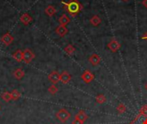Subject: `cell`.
Listing matches in <instances>:
<instances>
[{
    "label": "cell",
    "instance_id": "6da1fadb",
    "mask_svg": "<svg viewBox=\"0 0 147 124\" xmlns=\"http://www.w3.org/2000/svg\"><path fill=\"white\" fill-rule=\"evenodd\" d=\"M64 9L71 16H76L82 10L83 5L78 0H69L68 2H62Z\"/></svg>",
    "mask_w": 147,
    "mask_h": 124
},
{
    "label": "cell",
    "instance_id": "7a4b0ae2",
    "mask_svg": "<svg viewBox=\"0 0 147 124\" xmlns=\"http://www.w3.org/2000/svg\"><path fill=\"white\" fill-rule=\"evenodd\" d=\"M55 116H56V118L59 122L65 123H66L70 119L71 113L67 110H65V109H60L59 110H58V112L56 113Z\"/></svg>",
    "mask_w": 147,
    "mask_h": 124
},
{
    "label": "cell",
    "instance_id": "3957f363",
    "mask_svg": "<svg viewBox=\"0 0 147 124\" xmlns=\"http://www.w3.org/2000/svg\"><path fill=\"white\" fill-rule=\"evenodd\" d=\"M34 54L30 49L26 48L24 51H22V59L25 63H30L34 59Z\"/></svg>",
    "mask_w": 147,
    "mask_h": 124
},
{
    "label": "cell",
    "instance_id": "277c9868",
    "mask_svg": "<svg viewBox=\"0 0 147 124\" xmlns=\"http://www.w3.org/2000/svg\"><path fill=\"white\" fill-rule=\"evenodd\" d=\"M107 47H108V48H109L111 52H113V53H116V52L121 48V43H119V42H118V41H117V40L113 39V40H111V41L108 43Z\"/></svg>",
    "mask_w": 147,
    "mask_h": 124
},
{
    "label": "cell",
    "instance_id": "5b68a950",
    "mask_svg": "<svg viewBox=\"0 0 147 124\" xmlns=\"http://www.w3.org/2000/svg\"><path fill=\"white\" fill-rule=\"evenodd\" d=\"M81 79L84 82H85L86 84H90V82L93 81L94 79V74L90 71V70H85L82 76H81Z\"/></svg>",
    "mask_w": 147,
    "mask_h": 124
},
{
    "label": "cell",
    "instance_id": "8992f818",
    "mask_svg": "<svg viewBox=\"0 0 147 124\" xmlns=\"http://www.w3.org/2000/svg\"><path fill=\"white\" fill-rule=\"evenodd\" d=\"M129 124H147V115L139 113L138 116L134 120H132Z\"/></svg>",
    "mask_w": 147,
    "mask_h": 124
},
{
    "label": "cell",
    "instance_id": "52a82bcc",
    "mask_svg": "<svg viewBox=\"0 0 147 124\" xmlns=\"http://www.w3.org/2000/svg\"><path fill=\"white\" fill-rule=\"evenodd\" d=\"M13 41H14V37L9 33H6L1 37V42L5 46H9Z\"/></svg>",
    "mask_w": 147,
    "mask_h": 124
},
{
    "label": "cell",
    "instance_id": "ba28073f",
    "mask_svg": "<svg viewBox=\"0 0 147 124\" xmlns=\"http://www.w3.org/2000/svg\"><path fill=\"white\" fill-rule=\"evenodd\" d=\"M48 79L53 83V85H56L58 82L60 81V74L57 71H53L48 75Z\"/></svg>",
    "mask_w": 147,
    "mask_h": 124
},
{
    "label": "cell",
    "instance_id": "9c48e42d",
    "mask_svg": "<svg viewBox=\"0 0 147 124\" xmlns=\"http://www.w3.org/2000/svg\"><path fill=\"white\" fill-rule=\"evenodd\" d=\"M89 62H90L92 66H98V65L100 64V62H101V58H100L99 55H97L96 54H93L92 55L90 56V58H89Z\"/></svg>",
    "mask_w": 147,
    "mask_h": 124
},
{
    "label": "cell",
    "instance_id": "30bf717a",
    "mask_svg": "<svg viewBox=\"0 0 147 124\" xmlns=\"http://www.w3.org/2000/svg\"><path fill=\"white\" fill-rule=\"evenodd\" d=\"M71 79V74L66 72V71H64L61 74H60V81L63 83V84H68Z\"/></svg>",
    "mask_w": 147,
    "mask_h": 124
},
{
    "label": "cell",
    "instance_id": "8fae6325",
    "mask_svg": "<svg viewBox=\"0 0 147 124\" xmlns=\"http://www.w3.org/2000/svg\"><path fill=\"white\" fill-rule=\"evenodd\" d=\"M55 32L57 33V35H59L60 37H63L65 36L67 33H68V29L65 26H63V25H59L57 27Z\"/></svg>",
    "mask_w": 147,
    "mask_h": 124
},
{
    "label": "cell",
    "instance_id": "7c38bea8",
    "mask_svg": "<svg viewBox=\"0 0 147 124\" xmlns=\"http://www.w3.org/2000/svg\"><path fill=\"white\" fill-rule=\"evenodd\" d=\"M75 118L76 119H78L79 121H81L82 123H85V121L89 118V117H88V115L84 111V110H80V111H78V113L75 116Z\"/></svg>",
    "mask_w": 147,
    "mask_h": 124
},
{
    "label": "cell",
    "instance_id": "4fadbf2b",
    "mask_svg": "<svg viewBox=\"0 0 147 124\" xmlns=\"http://www.w3.org/2000/svg\"><path fill=\"white\" fill-rule=\"evenodd\" d=\"M13 75H14V77H15L16 79L20 80V79H22L25 76V73H24V71L22 70V68H16V69L13 72Z\"/></svg>",
    "mask_w": 147,
    "mask_h": 124
},
{
    "label": "cell",
    "instance_id": "5bb4252c",
    "mask_svg": "<svg viewBox=\"0 0 147 124\" xmlns=\"http://www.w3.org/2000/svg\"><path fill=\"white\" fill-rule=\"evenodd\" d=\"M20 20H21V22H22L24 25H28V24L32 22V17H31L28 14L24 13V14H22V15L21 16Z\"/></svg>",
    "mask_w": 147,
    "mask_h": 124
},
{
    "label": "cell",
    "instance_id": "9a60e30c",
    "mask_svg": "<svg viewBox=\"0 0 147 124\" xmlns=\"http://www.w3.org/2000/svg\"><path fill=\"white\" fill-rule=\"evenodd\" d=\"M45 13L48 16H53L55 13H56V9L54 6L53 5H48L46 9H45Z\"/></svg>",
    "mask_w": 147,
    "mask_h": 124
},
{
    "label": "cell",
    "instance_id": "2e32d148",
    "mask_svg": "<svg viewBox=\"0 0 147 124\" xmlns=\"http://www.w3.org/2000/svg\"><path fill=\"white\" fill-rule=\"evenodd\" d=\"M59 25H63V26H66L69 22H70V18L66 16V15H62L59 19Z\"/></svg>",
    "mask_w": 147,
    "mask_h": 124
},
{
    "label": "cell",
    "instance_id": "e0dca14e",
    "mask_svg": "<svg viewBox=\"0 0 147 124\" xmlns=\"http://www.w3.org/2000/svg\"><path fill=\"white\" fill-rule=\"evenodd\" d=\"M12 57H13L16 61H18V62L22 61V60H23V59H22V51L20 50V49L16 50V51L13 54Z\"/></svg>",
    "mask_w": 147,
    "mask_h": 124
},
{
    "label": "cell",
    "instance_id": "ac0fdd59",
    "mask_svg": "<svg viewBox=\"0 0 147 124\" xmlns=\"http://www.w3.org/2000/svg\"><path fill=\"white\" fill-rule=\"evenodd\" d=\"M101 22H102V19L97 15H95L90 18V23L93 26H98L101 23Z\"/></svg>",
    "mask_w": 147,
    "mask_h": 124
},
{
    "label": "cell",
    "instance_id": "d6986e66",
    "mask_svg": "<svg viewBox=\"0 0 147 124\" xmlns=\"http://www.w3.org/2000/svg\"><path fill=\"white\" fill-rule=\"evenodd\" d=\"M1 98L4 101V102H9L10 100H12V96H11V92L9 91H4L1 94Z\"/></svg>",
    "mask_w": 147,
    "mask_h": 124
},
{
    "label": "cell",
    "instance_id": "ffe728a7",
    "mask_svg": "<svg viewBox=\"0 0 147 124\" xmlns=\"http://www.w3.org/2000/svg\"><path fill=\"white\" fill-rule=\"evenodd\" d=\"M65 52L68 54V55H71V54H73V53L76 51V48L74 47V46H72L71 44H69V45H67L65 47Z\"/></svg>",
    "mask_w": 147,
    "mask_h": 124
},
{
    "label": "cell",
    "instance_id": "44dd1931",
    "mask_svg": "<svg viewBox=\"0 0 147 124\" xmlns=\"http://www.w3.org/2000/svg\"><path fill=\"white\" fill-rule=\"evenodd\" d=\"M96 102L99 104H102L106 102V97L104 94H99L96 98Z\"/></svg>",
    "mask_w": 147,
    "mask_h": 124
},
{
    "label": "cell",
    "instance_id": "7402d4cb",
    "mask_svg": "<svg viewBox=\"0 0 147 124\" xmlns=\"http://www.w3.org/2000/svg\"><path fill=\"white\" fill-rule=\"evenodd\" d=\"M11 96H12V100L16 101L21 98V93L17 90H13L12 92H11Z\"/></svg>",
    "mask_w": 147,
    "mask_h": 124
},
{
    "label": "cell",
    "instance_id": "603a6c76",
    "mask_svg": "<svg viewBox=\"0 0 147 124\" xmlns=\"http://www.w3.org/2000/svg\"><path fill=\"white\" fill-rule=\"evenodd\" d=\"M116 110H117V111H118L119 114H124L127 111V107H126V105L124 104H120L117 106Z\"/></svg>",
    "mask_w": 147,
    "mask_h": 124
},
{
    "label": "cell",
    "instance_id": "cb8c5ba5",
    "mask_svg": "<svg viewBox=\"0 0 147 124\" xmlns=\"http://www.w3.org/2000/svg\"><path fill=\"white\" fill-rule=\"evenodd\" d=\"M48 92L51 94V95H55L57 92H58V91H59V89H58V87L55 85H52L51 86H49V88H48Z\"/></svg>",
    "mask_w": 147,
    "mask_h": 124
},
{
    "label": "cell",
    "instance_id": "d4e9b609",
    "mask_svg": "<svg viewBox=\"0 0 147 124\" xmlns=\"http://www.w3.org/2000/svg\"><path fill=\"white\" fill-rule=\"evenodd\" d=\"M139 113L143 114V115H147V104L143 105V106L140 108V112H139Z\"/></svg>",
    "mask_w": 147,
    "mask_h": 124
},
{
    "label": "cell",
    "instance_id": "484cf974",
    "mask_svg": "<svg viewBox=\"0 0 147 124\" xmlns=\"http://www.w3.org/2000/svg\"><path fill=\"white\" fill-rule=\"evenodd\" d=\"M71 124H84V123H82V122H81V121H79L78 119L74 118V120L72 121Z\"/></svg>",
    "mask_w": 147,
    "mask_h": 124
},
{
    "label": "cell",
    "instance_id": "4316f807",
    "mask_svg": "<svg viewBox=\"0 0 147 124\" xmlns=\"http://www.w3.org/2000/svg\"><path fill=\"white\" fill-rule=\"evenodd\" d=\"M141 38H142L143 40H146V41H147V32L146 33H145V34L141 36Z\"/></svg>",
    "mask_w": 147,
    "mask_h": 124
},
{
    "label": "cell",
    "instance_id": "83f0119b",
    "mask_svg": "<svg viewBox=\"0 0 147 124\" xmlns=\"http://www.w3.org/2000/svg\"><path fill=\"white\" fill-rule=\"evenodd\" d=\"M142 4L146 7V8H147V0H143V2H142Z\"/></svg>",
    "mask_w": 147,
    "mask_h": 124
},
{
    "label": "cell",
    "instance_id": "f1b7e54d",
    "mask_svg": "<svg viewBox=\"0 0 147 124\" xmlns=\"http://www.w3.org/2000/svg\"><path fill=\"white\" fill-rule=\"evenodd\" d=\"M146 90H147V84H146Z\"/></svg>",
    "mask_w": 147,
    "mask_h": 124
},
{
    "label": "cell",
    "instance_id": "f546056e",
    "mask_svg": "<svg viewBox=\"0 0 147 124\" xmlns=\"http://www.w3.org/2000/svg\"><path fill=\"white\" fill-rule=\"evenodd\" d=\"M123 1H127V0H123Z\"/></svg>",
    "mask_w": 147,
    "mask_h": 124
},
{
    "label": "cell",
    "instance_id": "4dcf8cb0",
    "mask_svg": "<svg viewBox=\"0 0 147 124\" xmlns=\"http://www.w3.org/2000/svg\"><path fill=\"white\" fill-rule=\"evenodd\" d=\"M0 109H1V107H0Z\"/></svg>",
    "mask_w": 147,
    "mask_h": 124
}]
</instances>
